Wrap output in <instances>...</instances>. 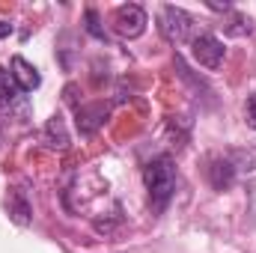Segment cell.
Wrapping results in <instances>:
<instances>
[{
	"instance_id": "6da1fadb",
	"label": "cell",
	"mask_w": 256,
	"mask_h": 253,
	"mask_svg": "<svg viewBox=\"0 0 256 253\" xmlns=\"http://www.w3.org/2000/svg\"><path fill=\"white\" fill-rule=\"evenodd\" d=\"M143 182H146V190H149V202L155 212H164L167 202L173 200L176 194V164L170 155H158L146 164L143 170Z\"/></svg>"
},
{
	"instance_id": "7a4b0ae2",
	"label": "cell",
	"mask_w": 256,
	"mask_h": 253,
	"mask_svg": "<svg viewBox=\"0 0 256 253\" xmlns=\"http://www.w3.org/2000/svg\"><path fill=\"white\" fill-rule=\"evenodd\" d=\"M158 33L167 42H173V45L188 42V39H194V18L179 6H161V12H158Z\"/></svg>"
},
{
	"instance_id": "3957f363",
	"label": "cell",
	"mask_w": 256,
	"mask_h": 253,
	"mask_svg": "<svg viewBox=\"0 0 256 253\" xmlns=\"http://www.w3.org/2000/svg\"><path fill=\"white\" fill-rule=\"evenodd\" d=\"M146 24H149V15H146V9L137 6V3H126V6H120V9L114 12V30H116V36H122V39H137V36H143V33H146Z\"/></svg>"
},
{
	"instance_id": "277c9868",
	"label": "cell",
	"mask_w": 256,
	"mask_h": 253,
	"mask_svg": "<svg viewBox=\"0 0 256 253\" xmlns=\"http://www.w3.org/2000/svg\"><path fill=\"white\" fill-rule=\"evenodd\" d=\"M191 54H194V60L202 66V68L218 72V68L224 66L226 48H224V42H220L218 36H212V33H200V36H194L191 39Z\"/></svg>"
},
{
	"instance_id": "5b68a950",
	"label": "cell",
	"mask_w": 256,
	"mask_h": 253,
	"mask_svg": "<svg viewBox=\"0 0 256 253\" xmlns=\"http://www.w3.org/2000/svg\"><path fill=\"white\" fill-rule=\"evenodd\" d=\"M108 114H110V108L104 102H92V104L78 108V128H80V134H96L98 128L104 126Z\"/></svg>"
},
{
	"instance_id": "8992f818",
	"label": "cell",
	"mask_w": 256,
	"mask_h": 253,
	"mask_svg": "<svg viewBox=\"0 0 256 253\" xmlns=\"http://www.w3.org/2000/svg\"><path fill=\"white\" fill-rule=\"evenodd\" d=\"M12 78H15V84H18L21 92H33L42 84V74L36 72V66L27 63L24 57H12Z\"/></svg>"
},
{
	"instance_id": "52a82bcc",
	"label": "cell",
	"mask_w": 256,
	"mask_h": 253,
	"mask_svg": "<svg viewBox=\"0 0 256 253\" xmlns=\"http://www.w3.org/2000/svg\"><path fill=\"white\" fill-rule=\"evenodd\" d=\"M208 179H212V185H214L218 190L230 188L232 179H236V167H232L230 161H224V158H214L212 167H208Z\"/></svg>"
},
{
	"instance_id": "ba28073f",
	"label": "cell",
	"mask_w": 256,
	"mask_h": 253,
	"mask_svg": "<svg viewBox=\"0 0 256 253\" xmlns=\"http://www.w3.org/2000/svg\"><path fill=\"white\" fill-rule=\"evenodd\" d=\"M45 143L51 149H66L68 146V134H66V126L60 116H51L48 126H45Z\"/></svg>"
},
{
	"instance_id": "9c48e42d",
	"label": "cell",
	"mask_w": 256,
	"mask_h": 253,
	"mask_svg": "<svg viewBox=\"0 0 256 253\" xmlns=\"http://www.w3.org/2000/svg\"><path fill=\"white\" fill-rule=\"evenodd\" d=\"M9 214H12V220L21 224V226L30 224V206H27V200H24L21 190H12V194H9Z\"/></svg>"
},
{
	"instance_id": "30bf717a",
	"label": "cell",
	"mask_w": 256,
	"mask_h": 253,
	"mask_svg": "<svg viewBox=\"0 0 256 253\" xmlns=\"http://www.w3.org/2000/svg\"><path fill=\"white\" fill-rule=\"evenodd\" d=\"M18 96H21V90H18V84H15V78H12V72L0 68V108L12 104Z\"/></svg>"
},
{
	"instance_id": "8fae6325",
	"label": "cell",
	"mask_w": 256,
	"mask_h": 253,
	"mask_svg": "<svg viewBox=\"0 0 256 253\" xmlns=\"http://www.w3.org/2000/svg\"><path fill=\"white\" fill-rule=\"evenodd\" d=\"M86 30H90L96 39H108L104 30H102V24H98V12H96V9H86Z\"/></svg>"
},
{
	"instance_id": "7c38bea8",
	"label": "cell",
	"mask_w": 256,
	"mask_h": 253,
	"mask_svg": "<svg viewBox=\"0 0 256 253\" xmlns=\"http://www.w3.org/2000/svg\"><path fill=\"white\" fill-rule=\"evenodd\" d=\"M244 114H248V122L256 128V92L248 98V108H244Z\"/></svg>"
},
{
	"instance_id": "4fadbf2b",
	"label": "cell",
	"mask_w": 256,
	"mask_h": 253,
	"mask_svg": "<svg viewBox=\"0 0 256 253\" xmlns=\"http://www.w3.org/2000/svg\"><path fill=\"white\" fill-rule=\"evenodd\" d=\"M9 33H12V24H9V21H0V39L9 36Z\"/></svg>"
}]
</instances>
